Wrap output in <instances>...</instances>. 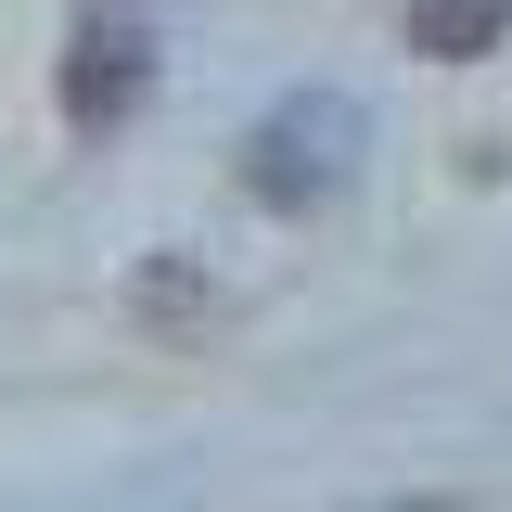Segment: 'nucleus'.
<instances>
[{"label": "nucleus", "instance_id": "f257e3e1", "mask_svg": "<svg viewBox=\"0 0 512 512\" xmlns=\"http://www.w3.org/2000/svg\"><path fill=\"white\" fill-rule=\"evenodd\" d=\"M359 141H372L359 90H282V103L244 128V192L269 218H320L333 192L359 180Z\"/></svg>", "mask_w": 512, "mask_h": 512}, {"label": "nucleus", "instance_id": "f03ea898", "mask_svg": "<svg viewBox=\"0 0 512 512\" xmlns=\"http://www.w3.org/2000/svg\"><path fill=\"white\" fill-rule=\"evenodd\" d=\"M154 103V26L141 0H90L64 39V128H128Z\"/></svg>", "mask_w": 512, "mask_h": 512}, {"label": "nucleus", "instance_id": "7ed1b4c3", "mask_svg": "<svg viewBox=\"0 0 512 512\" xmlns=\"http://www.w3.org/2000/svg\"><path fill=\"white\" fill-rule=\"evenodd\" d=\"M500 26H512V0H410V52H436V64L500 52Z\"/></svg>", "mask_w": 512, "mask_h": 512}]
</instances>
